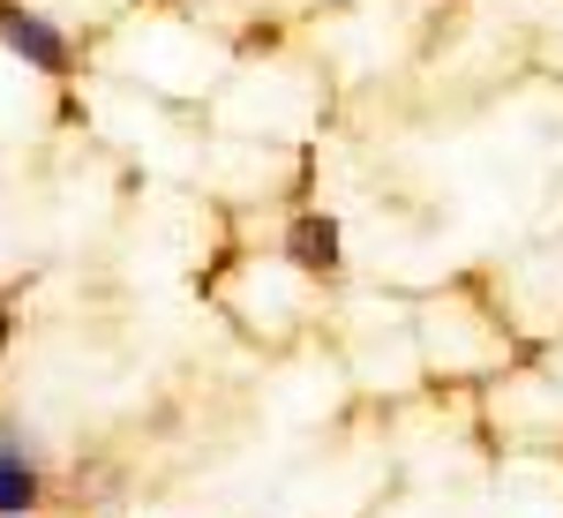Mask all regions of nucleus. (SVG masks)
<instances>
[{"instance_id":"3","label":"nucleus","mask_w":563,"mask_h":518,"mask_svg":"<svg viewBox=\"0 0 563 518\" xmlns=\"http://www.w3.org/2000/svg\"><path fill=\"white\" fill-rule=\"evenodd\" d=\"M38 511V466L23 459V443L0 436V518H31Z\"/></svg>"},{"instance_id":"4","label":"nucleus","mask_w":563,"mask_h":518,"mask_svg":"<svg viewBox=\"0 0 563 518\" xmlns=\"http://www.w3.org/2000/svg\"><path fill=\"white\" fill-rule=\"evenodd\" d=\"M0 345H8V316H0Z\"/></svg>"},{"instance_id":"2","label":"nucleus","mask_w":563,"mask_h":518,"mask_svg":"<svg viewBox=\"0 0 563 518\" xmlns=\"http://www.w3.org/2000/svg\"><path fill=\"white\" fill-rule=\"evenodd\" d=\"M286 256L301 263V271H316V278H331L339 263H346V241H339V225L323 211H301L294 225H286Z\"/></svg>"},{"instance_id":"1","label":"nucleus","mask_w":563,"mask_h":518,"mask_svg":"<svg viewBox=\"0 0 563 518\" xmlns=\"http://www.w3.org/2000/svg\"><path fill=\"white\" fill-rule=\"evenodd\" d=\"M0 45H8V53H23L38 76H68V60H76V45L60 38L45 15L15 8V0H0Z\"/></svg>"}]
</instances>
